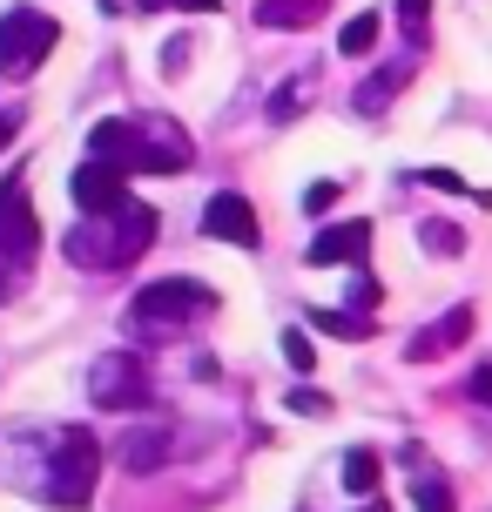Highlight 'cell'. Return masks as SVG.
<instances>
[{
    "label": "cell",
    "instance_id": "1",
    "mask_svg": "<svg viewBox=\"0 0 492 512\" xmlns=\"http://www.w3.org/2000/svg\"><path fill=\"white\" fill-rule=\"evenodd\" d=\"M156 209L142 203V196H122L115 209H95V216H81L75 230L61 236V256L75 263V270H129L149 256L156 243Z\"/></svg>",
    "mask_w": 492,
    "mask_h": 512
},
{
    "label": "cell",
    "instance_id": "2",
    "mask_svg": "<svg viewBox=\"0 0 492 512\" xmlns=\"http://www.w3.org/2000/svg\"><path fill=\"white\" fill-rule=\"evenodd\" d=\"M88 155H108L129 176H182L196 149L169 115H135V122H95L88 128Z\"/></svg>",
    "mask_w": 492,
    "mask_h": 512
},
{
    "label": "cell",
    "instance_id": "3",
    "mask_svg": "<svg viewBox=\"0 0 492 512\" xmlns=\"http://www.w3.org/2000/svg\"><path fill=\"white\" fill-rule=\"evenodd\" d=\"M203 317H216V290L189 277H169V283H149L129 297V331L142 344H169V337H189Z\"/></svg>",
    "mask_w": 492,
    "mask_h": 512
},
{
    "label": "cell",
    "instance_id": "4",
    "mask_svg": "<svg viewBox=\"0 0 492 512\" xmlns=\"http://www.w3.org/2000/svg\"><path fill=\"white\" fill-rule=\"evenodd\" d=\"M95 479H102V452H95V432L88 425H61L48 438V472H41V499L81 512L95 499Z\"/></svg>",
    "mask_w": 492,
    "mask_h": 512
},
{
    "label": "cell",
    "instance_id": "5",
    "mask_svg": "<svg viewBox=\"0 0 492 512\" xmlns=\"http://www.w3.org/2000/svg\"><path fill=\"white\" fill-rule=\"evenodd\" d=\"M54 48H61V21L54 14H41V7H7L0 14V75L7 81H27Z\"/></svg>",
    "mask_w": 492,
    "mask_h": 512
},
{
    "label": "cell",
    "instance_id": "6",
    "mask_svg": "<svg viewBox=\"0 0 492 512\" xmlns=\"http://www.w3.org/2000/svg\"><path fill=\"white\" fill-rule=\"evenodd\" d=\"M88 398L102 411H142L156 398V378H149V364L135 358V351H102V358L88 364Z\"/></svg>",
    "mask_w": 492,
    "mask_h": 512
},
{
    "label": "cell",
    "instance_id": "7",
    "mask_svg": "<svg viewBox=\"0 0 492 512\" xmlns=\"http://www.w3.org/2000/svg\"><path fill=\"white\" fill-rule=\"evenodd\" d=\"M0 256L27 270L34 256H41V223H34V209H27V182L7 176L0 182Z\"/></svg>",
    "mask_w": 492,
    "mask_h": 512
},
{
    "label": "cell",
    "instance_id": "8",
    "mask_svg": "<svg viewBox=\"0 0 492 512\" xmlns=\"http://www.w3.org/2000/svg\"><path fill=\"white\" fill-rule=\"evenodd\" d=\"M68 196H75L81 216H95V209H115L129 196V169H115L108 155H88L75 176H68Z\"/></svg>",
    "mask_w": 492,
    "mask_h": 512
},
{
    "label": "cell",
    "instance_id": "9",
    "mask_svg": "<svg viewBox=\"0 0 492 512\" xmlns=\"http://www.w3.org/2000/svg\"><path fill=\"white\" fill-rule=\"evenodd\" d=\"M203 236H216V243H236V250H257L263 230H257V209L243 203L236 189H216L203 203Z\"/></svg>",
    "mask_w": 492,
    "mask_h": 512
},
{
    "label": "cell",
    "instance_id": "10",
    "mask_svg": "<svg viewBox=\"0 0 492 512\" xmlns=\"http://www.w3.org/2000/svg\"><path fill=\"white\" fill-rule=\"evenodd\" d=\"M169 452H176V432H169V425H135V432L115 438V465L135 472V479H142V472H162Z\"/></svg>",
    "mask_w": 492,
    "mask_h": 512
},
{
    "label": "cell",
    "instance_id": "11",
    "mask_svg": "<svg viewBox=\"0 0 492 512\" xmlns=\"http://www.w3.org/2000/svg\"><path fill=\"white\" fill-rule=\"evenodd\" d=\"M364 256H371V223H364V216H351V223H337V230H324L311 243V263L317 270H351V263H364Z\"/></svg>",
    "mask_w": 492,
    "mask_h": 512
},
{
    "label": "cell",
    "instance_id": "12",
    "mask_svg": "<svg viewBox=\"0 0 492 512\" xmlns=\"http://www.w3.org/2000/svg\"><path fill=\"white\" fill-rule=\"evenodd\" d=\"M466 337H472V304H452V310H445V324H432V331H418L412 344H405V358L432 364V358H445V351H459Z\"/></svg>",
    "mask_w": 492,
    "mask_h": 512
},
{
    "label": "cell",
    "instance_id": "13",
    "mask_svg": "<svg viewBox=\"0 0 492 512\" xmlns=\"http://www.w3.org/2000/svg\"><path fill=\"white\" fill-rule=\"evenodd\" d=\"M412 68H418V48L405 54L398 68H385V75H371V81H364V88H358V108H364V115H378V108H391V95H398V88L412 81Z\"/></svg>",
    "mask_w": 492,
    "mask_h": 512
},
{
    "label": "cell",
    "instance_id": "14",
    "mask_svg": "<svg viewBox=\"0 0 492 512\" xmlns=\"http://www.w3.org/2000/svg\"><path fill=\"white\" fill-rule=\"evenodd\" d=\"M311 324L324 337H344V344H364V337L378 331V324H371L364 310H351V304H344V310H311Z\"/></svg>",
    "mask_w": 492,
    "mask_h": 512
},
{
    "label": "cell",
    "instance_id": "15",
    "mask_svg": "<svg viewBox=\"0 0 492 512\" xmlns=\"http://www.w3.org/2000/svg\"><path fill=\"white\" fill-rule=\"evenodd\" d=\"M324 0H257V27H311Z\"/></svg>",
    "mask_w": 492,
    "mask_h": 512
},
{
    "label": "cell",
    "instance_id": "16",
    "mask_svg": "<svg viewBox=\"0 0 492 512\" xmlns=\"http://www.w3.org/2000/svg\"><path fill=\"white\" fill-rule=\"evenodd\" d=\"M344 492H358V499L378 492V452H371V445H351V452H344Z\"/></svg>",
    "mask_w": 492,
    "mask_h": 512
},
{
    "label": "cell",
    "instance_id": "17",
    "mask_svg": "<svg viewBox=\"0 0 492 512\" xmlns=\"http://www.w3.org/2000/svg\"><path fill=\"white\" fill-rule=\"evenodd\" d=\"M304 108H311V75L284 81V88H277V95H270V108H263V115H270V122H297V115H304Z\"/></svg>",
    "mask_w": 492,
    "mask_h": 512
},
{
    "label": "cell",
    "instance_id": "18",
    "mask_svg": "<svg viewBox=\"0 0 492 512\" xmlns=\"http://www.w3.org/2000/svg\"><path fill=\"white\" fill-rule=\"evenodd\" d=\"M378 27H385L378 14H351V21L337 27V54H371L378 48Z\"/></svg>",
    "mask_w": 492,
    "mask_h": 512
},
{
    "label": "cell",
    "instance_id": "19",
    "mask_svg": "<svg viewBox=\"0 0 492 512\" xmlns=\"http://www.w3.org/2000/svg\"><path fill=\"white\" fill-rule=\"evenodd\" d=\"M418 243H425L432 256H459V250H466L459 223H439V216H432V223H418Z\"/></svg>",
    "mask_w": 492,
    "mask_h": 512
},
{
    "label": "cell",
    "instance_id": "20",
    "mask_svg": "<svg viewBox=\"0 0 492 512\" xmlns=\"http://www.w3.org/2000/svg\"><path fill=\"white\" fill-rule=\"evenodd\" d=\"M412 499H418V512H459V499H452V486H445V479H418Z\"/></svg>",
    "mask_w": 492,
    "mask_h": 512
},
{
    "label": "cell",
    "instance_id": "21",
    "mask_svg": "<svg viewBox=\"0 0 492 512\" xmlns=\"http://www.w3.org/2000/svg\"><path fill=\"white\" fill-rule=\"evenodd\" d=\"M284 411H297V418H331V398L311 391V384H297V391H284Z\"/></svg>",
    "mask_w": 492,
    "mask_h": 512
},
{
    "label": "cell",
    "instance_id": "22",
    "mask_svg": "<svg viewBox=\"0 0 492 512\" xmlns=\"http://www.w3.org/2000/svg\"><path fill=\"white\" fill-rule=\"evenodd\" d=\"M425 14H432V0H398V27L412 48H425Z\"/></svg>",
    "mask_w": 492,
    "mask_h": 512
},
{
    "label": "cell",
    "instance_id": "23",
    "mask_svg": "<svg viewBox=\"0 0 492 512\" xmlns=\"http://www.w3.org/2000/svg\"><path fill=\"white\" fill-rule=\"evenodd\" d=\"M284 358H290V371H317V351H311V337L290 324L284 331Z\"/></svg>",
    "mask_w": 492,
    "mask_h": 512
},
{
    "label": "cell",
    "instance_id": "24",
    "mask_svg": "<svg viewBox=\"0 0 492 512\" xmlns=\"http://www.w3.org/2000/svg\"><path fill=\"white\" fill-rule=\"evenodd\" d=\"M337 196H344L337 182H311V189H304V209H311V216H331V203H337Z\"/></svg>",
    "mask_w": 492,
    "mask_h": 512
},
{
    "label": "cell",
    "instance_id": "25",
    "mask_svg": "<svg viewBox=\"0 0 492 512\" xmlns=\"http://www.w3.org/2000/svg\"><path fill=\"white\" fill-rule=\"evenodd\" d=\"M135 7H149V14H162V7H176V14H216L223 0H135Z\"/></svg>",
    "mask_w": 492,
    "mask_h": 512
},
{
    "label": "cell",
    "instance_id": "26",
    "mask_svg": "<svg viewBox=\"0 0 492 512\" xmlns=\"http://www.w3.org/2000/svg\"><path fill=\"white\" fill-rule=\"evenodd\" d=\"M371 304H378V277L358 270V277H351V310H371Z\"/></svg>",
    "mask_w": 492,
    "mask_h": 512
},
{
    "label": "cell",
    "instance_id": "27",
    "mask_svg": "<svg viewBox=\"0 0 492 512\" xmlns=\"http://www.w3.org/2000/svg\"><path fill=\"white\" fill-rule=\"evenodd\" d=\"M189 48H196V41H169V48H162V75H182V68H189Z\"/></svg>",
    "mask_w": 492,
    "mask_h": 512
},
{
    "label": "cell",
    "instance_id": "28",
    "mask_svg": "<svg viewBox=\"0 0 492 512\" xmlns=\"http://www.w3.org/2000/svg\"><path fill=\"white\" fill-rule=\"evenodd\" d=\"M466 398H479V405H492V364H486V371H472V384H466Z\"/></svg>",
    "mask_w": 492,
    "mask_h": 512
},
{
    "label": "cell",
    "instance_id": "29",
    "mask_svg": "<svg viewBox=\"0 0 492 512\" xmlns=\"http://www.w3.org/2000/svg\"><path fill=\"white\" fill-rule=\"evenodd\" d=\"M14 290H21V270H14V263H7V256H0V304H7V297H14Z\"/></svg>",
    "mask_w": 492,
    "mask_h": 512
},
{
    "label": "cell",
    "instance_id": "30",
    "mask_svg": "<svg viewBox=\"0 0 492 512\" xmlns=\"http://www.w3.org/2000/svg\"><path fill=\"white\" fill-rule=\"evenodd\" d=\"M14 128H21V108H0V149L14 142Z\"/></svg>",
    "mask_w": 492,
    "mask_h": 512
},
{
    "label": "cell",
    "instance_id": "31",
    "mask_svg": "<svg viewBox=\"0 0 492 512\" xmlns=\"http://www.w3.org/2000/svg\"><path fill=\"white\" fill-rule=\"evenodd\" d=\"M364 512H391V506H364Z\"/></svg>",
    "mask_w": 492,
    "mask_h": 512
}]
</instances>
